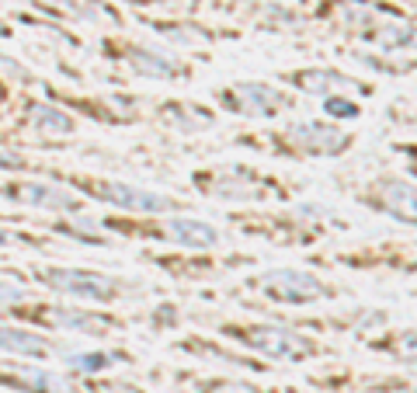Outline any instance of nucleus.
I'll use <instances>...</instances> for the list:
<instances>
[{"label": "nucleus", "instance_id": "1", "mask_svg": "<svg viewBox=\"0 0 417 393\" xmlns=\"http://www.w3.org/2000/svg\"><path fill=\"white\" fill-rule=\"evenodd\" d=\"M261 289L268 296L282 300V303H309L323 296V285L316 275L309 271H296V268H272L261 275Z\"/></svg>", "mask_w": 417, "mask_h": 393}, {"label": "nucleus", "instance_id": "2", "mask_svg": "<svg viewBox=\"0 0 417 393\" xmlns=\"http://www.w3.org/2000/svg\"><path fill=\"white\" fill-rule=\"evenodd\" d=\"M243 345H250L254 352L268 355V358H306L313 352V345L296 334V331H285V327H247L243 331Z\"/></svg>", "mask_w": 417, "mask_h": 393}, {"label": "nucleus", "instance_id": "3", "mask_svg": "<svg viewBox=\"0 0 417 393\" xmlns=\"http://www.w3.org/2000/svg\"><path fill=\"white\" fill-rule=\"evenodd\" d=\"M45 282L59 292H70V296H83V300H112L119 285L115 278H105L98 271H80V268H49Z\"/></svg>", "mask_w": 417, "mask_h": 393}, {"label": "nucleus", "instance_id": "4", "mask_svg": "<svg viewBox=\"0 0 417 393\" xmlns=\"http://www.w3.org/2000/svg\"><path fill=\"white\" fill-rule=\"evenodd\" d=\"M289 143L306 150V153H320V157H330V153H341L348 146V136L334 126H320V122H303V126H292L289 129Z\"/></svg>", "mask_w": 417, "mask_h": 393}, {"label": "nucleus", "instance_id": "5", "mask_svg": "<svg viewBox=\"0 0 417 393\" xmlns=\"http://www.w3.org/2000/svg\"><path fill=\"white\" fill-rule=\"evenodd\" d=\"M376 202L403 223H417V184L403 178H386L376 184Z\"/></svg>", "mask_w": 417, "mask_h": 393}, {"label": "nucleus", "instance_id": "6", "mask_svg": "<svg viewBox=\"0 0 417 393\" xmlns=\"http://www.w3.org/2000/svg\"><path fill=\"white\" fill-rule=\"evenodd\" d=\"M230 102L247 112V115H275L282 105H285V97L268 87V84H236V90L230 94Z\"/></svg>", "mask_w": 417, "mask_h": 393}, {"label": "nucleus", "instance_id": "7", "mask_svg": "<svg viewBox=\"0 0 417 393\" xmlns=\"http://www.w3.org/2000/svg\"><path fill=\"white\" fill-rule=\"evenodd\" d=\"M101 191H105L108 202H115L122 209H132V213H163V209H171V199L143 191V188H132V184H101Z\"/></svg>", "mask_w": 417, "mask_h": 393}, {"label": "nucleus", "instance_id": "8", "mask_svg": "<svg viewBox=\"0 0 417 393\" xmlns=\"http://www.w3.org/2000/svg\"><path fill=\"white\" fill-rule=\"evenodd\" d=\"M167 237L181 247H216L219 244V230L202 220H171L167 223Z\"/></svg>", "mask_w": 417, "mask_h": 393}, {"label": "nucleus", "instance_id": "9", "mask_svg": "<svg viewBox=\"0 0 417 393\" xmlns=\"http://www.w3.org/2000/svg\"><path fill=\"white\" fill-rule=\"evenodd\" d=\"M11 195L18 202H28V206H45V209H73V195L59 191V188H49V184H18L11 188Z\"/></svg>", "mask_w": 417, "mask_h": 393}, {"label": "nucleus", "instance_id": "10", "mask_svg": "<svg viewBox=\"0 0 417 393\" xmlns=\"http://www.w3.org/2000/svg\"><path fill=\"white\" fill-rule=\"evenodd\" d=\"M292 84L299 90H306V94H330V90H348V87H355L348 77L334 73V70H303V73L292 77Z\"/></svg>", "mask_w": 417, "mask_h": 393}, {"label": "nucleus", "instance_id": "11", "mask_svg": "<svg viewBox=\"0 0 417 393\" xmlns=\"http://www.w3.org/2000/svg\"><path fill=\"white\" fill-rule=\"evenodd\" d=\"M0 348L18 352V355H45V341L35 338L32 331H18V327H0Z\"/></svg>", "mask_w": 417, "mask_h": 393}, {"label": "nucleus", "instance_id": "12", "mask_svg": "<svg viewBox=\"0 0 417 393\" xmlns=\"http://www.w3.org/2000/svg\"><path fill=\"white\" fill-rule=\"evenodd\" d=\"M254 188H258V184H254V178H250L247 171H230L223 181L212 184V191L223 195V199H247V195L254 191Z\"/></svg>", "mask_w": 417, "mask_h": 393}, {"label": "nucleus", "instance_id": "13", "mask_svg": "<svg viewBox=\"0 0 417 393\" xmlns=\"http://www.w3.org/2000/svg\"><path fill=\"white\" fill-rule=\"evenodd\" d=\"M376 46L383 49H400V46H417V32L407 28V25H386V28H376Z\"/></svg>", "mask_w": 417, "mask_h": 393}, {"label": "nucleus", "instance_id": "14", "mask_svg": "<svg viewBox=\"0 0 417 393\" xmlns=\"http://www.w3.org/2000/svg\"><path fill=\"white\" fill-rule=\"evenodd\" d=\"M132 66L139 73H153V77H171V73H178L174 63H163V56H153V52H132Z\"/></svg>", "mask_w": 417, "mask_h": 393}, {"label": "nucleus", "instance_id": "15", "mask_svg": "<svg viewBox=\"0 0 417 393\" xmlns=\"http://www.w3.org/2000/svg\"><path fill=\"white\" fill-rule=\"evenodd\" d=\"M35 122H39L42 129H52V133H70V129H73L70 115H63V112H56V108H35Z\"/></svg>", "mask_w": 417, "mask_h": 393}, {"label": "nucleus", "instance_id": "16", "mask_svg": "<svg viewBox=\"0 0 417 393\" xmlns=\"http://www.w3.org/2000/svg\"><path fill=\"white\" fill-rule=\"evenodd\" d=\"M70 365H73V369H83V372H98V369L108 365V355H101V352H98V355H94V352H88V355H73Z\"/></svg>", "mask_w": 417, "mask_h": 393}, {"label": "nucleus", "instance_id": "17", "mask_svg": "<svg viewBox=\"0 0 417 393\" xmlns=\"http://www.w3.org/2000/svg\"><path fill=\"white\" fill-rule=\"evenodd\" d=\"M52 320H56V324H63V327H101V320H94V317L66 314V310H56V314H52Z\"/></svg>", "mask_w": 417, "mask_h": 393}, {"label": "nucleus", "instance_id": "18", "mask_svg": "<svg viewBox=\"0 0 417 393\" xmlns=\"http://www.w3.org/2000/svg\"><path fill=\"white\" fill-rule=\"evenodd\" d=\"M396 355H403L407 362H417V331L400 334V341H396Z\"/></svg>", "mask_w": 417, "mask_h": 393}, {"label": "nucleus", "instance_id": "19", "mask_svg": "<svg viewBox=\"0 0 417 393\" xmlns=\"http://www.w3.org/2000/svg\"><path fill=\"white\" fill-rule=\"evenodd\" d=\"M327 112L341 115V119H355V115H358V105H352V102H341V97H327Z\"/></svg>", "mask_w": 417, "mask_h": 393}, {"label": "nucleus", "instance_id": "20", "mask_svg": "<svg viewBox=\"0 0 417 393\" xmlns=\"http://www.w3.org/2000/svg\"><path fill=\"white\" fill-rule=\"evenodd\" d=\"M14 300H21V289H11L0 282V303H14Z\"/></svg>", "mask_w": 417, "mask_h": 393}, {"label": "nucleus", "instance_id": "21", "mask_svg": "<svg viewBox=\"0 0 417 393\" xmlns=\"http://www.w3.org/2000/svg\"><path fill=\"white\" fill-rule=\"evenodd\" d=\"M0 35H8V32H4V25H0Z\"/></svg>", "mask_w": 417, "mask_h": 393}]
</instances>
